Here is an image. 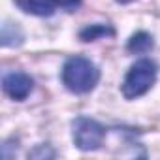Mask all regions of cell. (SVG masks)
<instances>
[{
    "label": "cell",
    "instance_id": "6da1fadb",
    "mask_svg": "<svg viewBox=\"0 0 160 160\" xmlns=\"http://www.w3.org/2000/svg\"><path fill=\"white\" fill-rule=\"evenodd\" d=\"M100 79V72L94 62L85 57H73L68 58L62 68V83L68 91L75 94H85L92 91Z\"/></svg>",
    "mask_w": 160,
    "mask_h": 160
},
{
    "label": "cell",
    "instance_id": "7a4b0ae2",
    "mask_svg": "<svg viewBox=\"0 0 160 160\" xmlns=\"http://www.w3.org/2000/svg\"><path fill=\"white\" fill-rule=\"evenodd\" d=\"M154 81H156V64L149 58H141L128 70L122 83V94L128 100L143 96L154 85Z\"/></svg>",
    "mask_w": 160,
    "mask_h": 160
},
{
    "label": "cell",
    "instance_id": "3957f363",
    "mask_svg": "<svg viewBox=\"0 0 160 160\" xmlns=\"http://www.w3.org/2000/svg\"><path fill=\"white\" fill-rule=\"evenodd\" d=\"M104 136H106L104 126L92 119L79 117L73 121V143L77 149L94 151L104 143Z\"/></svg>",
    "mask_w": 160,
    "mask_h": 160
},
{
    "label": "cell",
    "instance_id": "277c9868",
    "mask_svg": "<svg viewBox=\"0 0 160 160\" xmlns=\"http://www.w3.org/2000/svg\"><path fill=\"white\" fill-rule=\"evenodd\" d=\"M4 92L13 98V100H25L32 89H34V81L23 72H12L4 77Z\"/></svg>",
    "mask_w": 160,
    "mask_h": 160
},
{
    "label": "cell",
    "instance_id": "5b68a950",
    "mask_svg": "<svg viewBox=\"0 0 160 160\" xmlns=\"http://www.w3.org/2000/svg\"><path fill=\"white\" fill-rule=\"evenodd\" d=\"M15 4L30 15H38V17H47L55 12L57 2L55 0H15Z\"/></svg>",
    "mask_w": 160,
    "mask_h": 160
},
{
    "label": "cell",
    "instance_id": "8992f818",
    "mask_svg": "<svg viewBox=\"0 0 160 160\" xmlns=\"http://www.w3.org/2000/svg\"><path fill=\"white\" fill-rule=\"evenodd\" d=\"M152 49V38L147 32H138L128 42V51L132 53H147Z\"/></svg>",
    "mask_w": 160,
    "mask_h": 160
},
{
    "label": "cell",
    "instance_id": "52a82bcc",
    "mask_svg": "<svg viewBox=\"0 0 160 160\" xmlns=\"http://www.w3.org/2000/svg\"><path fill=\"white\" fill-rule=\"evenodd\" d=\"M111 34H113V28H109L106 25H91L85 30H81V40L83 42H94L98 38L111 36Z\"/></svg>",
    "mask_w": 160,
    "mask_h": 160
},
{
    "label": "cell",
    "instance_id": "ba28073f",
    "mask_svg": "<svg viewBox=\"0 0 160 160\" xmlns=\"http://www.w3.org/2000/svg\"><path fill=\"white\" fill-rule=\"evenodd\" d=\"M21 32H19V28L15 27L13 28V25L12 23H6L4 27H2V43L6 45V47H10V45H19L21 43Z\"/></svg>",
    "mask_w": 160,
    "mask_h": 160
},
{
    "label": "cell",
    "instance_id": "9c48e42d",
    "mask_svg": "<svg viewBox=\"0 0 160 160\" xmlns=\"http://www.w3.org/2000/svg\"><path fill=\"white\" fill-rule=\"evenodd\" d=\"M55 2H57V8H62V10L73 12L75 8H79L81 0H55Z\"/></svg>",
    "mask_w": 160,
    "mask_h": 160
},
{
    "label": "cell",
    "instance_id": "30bf717a",
    "mask_svg": "<svg viewBox=\"0 0 160 160\" xmlns=\"http://www.w3.org/2000/svg\"><path fill=\"white\" fill-rule=\"evenodd\" d=\"M117 2H121V4H126V2H132V0H117Z\"/></svg>",
    "mask_w": 160,
    "mask_h": 160
}]
</instances>
